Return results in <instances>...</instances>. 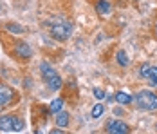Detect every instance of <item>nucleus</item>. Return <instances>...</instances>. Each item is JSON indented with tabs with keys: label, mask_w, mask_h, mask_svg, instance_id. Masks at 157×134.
Returning a JSON list of instances; mask_svg holds the SVG:
<instances>
[{
	"label": "nucleus",
	"mask_w": 157,
	"mask_h": 134,
	"mask_svg": "<svg viewBox=\"0 0 157 134\" xmlns=\"http://www.w3.org/2000/svg\"><path fill=\"white\" fill-rule=\"evenodd\" d=\"M40 73H42V76H44V80L49 83V89L56 91L62 87V78L56 75V71L49 65L47 62H44V63H40Z\"/></svg>",
	"instance_id": "f257e3e1"
},
{
	"label": "nucleus",
	"mask_w": 157,
	"mask_h": 134,
	"mask_svg": "<svg viewBox=\"0 0 157 134\" xmlns=\"http://www.w3.org/2000/svg\"><path fill=\"white\" fill-rule=\"evenodd\" d=\"M136 100H137L139 107H143V109H150V111L157 109V96L152 91H141L136 96Z\"/></svg>",
	"instance_id": "f03ea898"
},
{
	"label": "nucleus",
	"mask_w": 157,
	"mask_h": 134,
	"mask_svg": "<svg viewBox=\"0 0 157 134\" xmlns=\"http://www.w3.org/2000/svg\"><path fill=\"white\" fill-rule=\"evenodd\" d=\"M51 33H52V36H56L58 40H65V38L72 33V24H69V22L56 24V26L51 27Z\"/></svg>",
	"instance_id": "7ed1b4c3"
},
{
	"label": "nucleus",
	"mask_w": 157,
	"mask_h": 134,
	"mask_svg": "<svg viewBox=\"0 0 157 134\" xmlns=\"http://www.w3.org/2000/svg\"><path fill=\"white\" fill-rule=\"evenodd\" d=\"M105 129H107V132H114V134H126V132H130L128 125H126L125 121H119V120H110V121H107Z\"/></svg>",
	"instance_id": "20e7f679"
},
{
	"label": "nucleus",
	"mask_w": 157,
	"mask_h": 134,
	"mask_svg": "<svg viewBox=\"0 0 157 134\" xmlns=\"http://www.w3.org/2000/svg\"><path fill=\"white\" fill-rule=\"evenodd\" d=\"M13 96H15V92H13L11 87H7V85H2V83H0V105L9 104V102L13 100Z\"/></svg>",
	"instance_id": "39448f33"
},
{
	"label": "nucleus",
	"mask_w": 157,
	"mask_h": 134,
	"mask_svg": "<svg viewBox=\"0 0 157 134\" xmlns=\"http://www.w3.org/2000/svg\"><path fill=\"white\" fill-rule=\"evenodd\" d=\"M15 53L20 56V58H29L33 55V51H31V47L27 44H24V42H18V44L15 45Z\"/></svg>",
	"instance_id": "423d86ee"
},
{
	"label": "nucleus",
	"mask_w": 157,
	"mask_h": 134,
	"mask_svg": "<svg viewBox=\"0 0 157 134\" xmlns=\"http://www.w3.org/2000/svg\"><path fill=\"white\" fill-rule=\"evenodd\" d=\"M114 100H116L117 104H121V105H128V104L134 102V96H130V94H126V92H123V91H119V92L116 94Z\"/></svg>",
	"instance_id": "0eeeda50"
},
{
	"label": "nucleus",
	"mask_w": 157,
	"mask_h": 134,
	"mask_svg": "<svg viewBox=\"0 0 157 134\" xmlns=\"http://www.w3.org/2000/svg\"><path fill=\"white\" fill-rule=\"evenodd\" d=\"M56 125H58V127H67V125H69V112L58 111V112H56Z\"/></svg>",
	"instance_id": "6e6552de"
},
{
	"label": "nucleus",
	"mask_w": 157,
	"mask_h": 134,
	"mask_svg": "<svg viewBox=\"0 0 157 134\" xmlns=\"http://www.w3.org/2000/svg\"><path fill=\"white\" fill-rule=\"evenodd\" d=\"M0 131H13V116L0 118Z\"/></svg>",
	"instance_id": "1a4fd4ad"
},
{
	"label": "nucleus",
	"mask_w": 157,
	"mask_h": 134,
	"mask_svg": "<svg viewBox=\"0 0 157 134\" xmlns=\"http://www.w3.org/2000/svg\"><path fill=\"white\" fill-rule=\"evenodd\" d=\"M62 107H63V100L62 98H54V100L51 102V105H49V112L56 114L58 111H62Z\"/></svg>",
	"instance_id": "9d476101"
},
{
	"label": "nucleus",
	"mask_w": 157,
	"mask_h": 134,
	"mask_svg": "<svg viewBox=\"0 0 157 134\" xmlns=\"http://www.w3.org/2000/svg\"><path fill=\"white\" fill-rule=\"evenodd\" d=\"M96 9H98V13H101V15H109L110 13V4L105 2V0H99V2L96 4Z\"/></svg>",
	"instance_id": "9b49d317"
},
{
	"label": "nucleus",
	"mask_w": 157,
	"mask_h": 134,
	"mask_svg": "<svg viewBox=\"0 0 157 134\" xmlns=\"http://www.w3.org/2000/svg\"><path fill=\"white\" fill-rule=\"evenodd\" d=\"M148 80H150V85H152V87H157V67H150Z\"/></svg>",
	"instance_id": "f8f14e48"
},
{
	"label": "nucleus",
	"mask_w": 157,
	"mask_h": 134,
	"mask_svg": "<svg viewBox=\"0 0 157 134\" xmlns=\"http://www.w3.org/2000/svg\"><path fill=\"white\" fill-rule=\"evenodd\" d=\"M117 62H119V65H123V67H126V65L130 63V60H128L125 51H119V53H117Z\"/></svg>",
	"instance_id": "ddd939ff"
},
{
	"label": "nucleus",
	"mask_w": 157,
	"mask_h": 134,
	"mask_svg": "<svg viewBox=\"0 0 157 134\" xmlns=\"http://www.w3.org/2000/svg\"><path fill=\"white\" fill-rule=\"evenodd\" d=\"M103 111H105V107H103L101 104L94 105V107H92V118H99V116L103 114Z\"/></svg>",
	"instance_id": "4468645a"
},
{
	"label": "nucleus",
	"mask_w": 157,
	"mask_h": 134,
	"mask_svg": "<svg viewBox=\"0 0 157 134\" xmlns=\"http://www.w3.org/2000/svg\"><path fill=\"white\" fill-rule=\"evenodd\" d=\"M24 129V120L13 116V131H22Z\"/></svg>",
	"instance_id": "2eb2a0df"
},
{
	"label": "nucleus",
	"mask_w": 157,
	"mask_h": 134,
	"mask_svg": "<svg viewBox=\"0 0 157 134\" xmlns=\"http://www.w3.org/2000/svg\"><path fill=\"white\" fill-rule=\"evenodd\" d=\"M139 75H141L143 78H148V75H150V65H146V63L141 65V67H139Z\"/></svg>",
	"instance_id": "dca6fc26"
},
{
	"label": "nucleus",
	"mask_w": 157,
	"mask_h": 134,
	"mask_svg": "<svg viewBox=\"0 0 157 134\" xmlns=\"http://www.w3.org/2000/svg\"><path fill=\"white\" fill-rule=\"evenodd\" d=\"M94 96L98 98V100H103V98H105V92H103L101 89H98V87H96V89H94Z\"/></svg>",
	"instance_id": "f3484780"
},
{
	"label": "nucleus",
	"mask_w": 157,
	"mask_h": 134,
	"mask_svg": "<svg viewBox=\"0 0 157 134\" xmlns=\"http://www.w3.org/2000/svg\"><path fill=\"white\" fill-rule=\"evenodd\" d=\"M7 29L11 31V33H13V31H15V33H22V27H16V24H9V26H7Z\"/></svg>",
	"instance_id": "a211bd4d"
}]
</instances>
